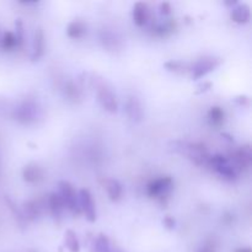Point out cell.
<instances>
[{"label":"cell","mask_w":252,"mask_h":252,"mask_svg":"<svg viewBox=\"0 0 252 252\" xmlns=\"http://www.w3.org/2000/svg\"><path fill=\"white\" fill-rule=\"evenodd\" d=\"M31 252H34V251H31Z\"/></svg>","instance_id":"1f68e13d"},{"label":"cell","mask_w":252,"mask_h":252,"mask_svg":"<svg viewBox=\"0 0 252 252\" xmlns=\"http://www.w3.org/2000/svg\"><path fill=\"white\" fill-rule=\"evenodd\" d=\"M177 24L175 20H167V21L158 24L153 27V33L159 37H166L176 30Z\"/></svg>","instance_id":"ac0fdd59"},{"label":"cell","mask_w":252,"mask_h":252,"mask_svg":"<svg viewBox=\"0 0 252 252\" xmlns=\"http://www.w3.org/2000/svg\"><path fill=\"white\" fill-rule=\"evenodd\" d=\"M162 223H164L165 228H167L169 230H172V229H175V225H176V221H175V219L172 218V217H170V216L165 217L164 220H162Z\"/></svg>","instance_id":"83f0119b"},{"label":"cell","mask_w":252,"mask_h":252,"mask_svg":"<svg viewBox=\"0 0 252 252\" xmlns=\"http://www.w3.org/2000/svg\"><path fill=\"white\" fill-rule=\"evenodd\" d=\"M15 25H16V33H15V36H16L19 47H21L22 43H24V25H22L21 20H17Z\"/></svg>","instance_id":"4316f807"},{"label":"cell","mask_w":252,"mask_h":252,"mask_svg":"<svg viewBox=\"0 0 252 252\" xmlns=\"http://www.w3.org/2000/svg\"><path fill=\"white\" fill-rule=\"evenodd\" d=\"M220 64V61L218 58H213V57H203V58L198 59L194 62L193 65L191 66L192 76L193 79H201L213 71L217 66Z\"/></svg>","instance_id":"52a82bcc"},{"label":"cell","mask_w":252,"mask_h":252,"mask_svg":"<svg viewBox=\"0 0 252 252\" xmlns=\"http://www.w3.org/2000/svg\"><path fill=\"white\" fill-rule=\"evenodd\" d=\"M229 159H230L231 164L234 165V167H235L238 172H241L243 170H248L249 167L251 166L252 161L250 147H249V145L241 147L240 149L236 150Z\"/></svg>","instance_id":"9c48e42d"},{"label":"cell","mask_w":252,"mask_h":252,"mask_svg":"<svg viewBox=\"0 0 252 252\" xmlns=\"http://www.w3.org/2000/svg\"><path fill=\"white\" fill-rule=\"evenodd\" d=\"M174 181L170 176H162L159 179L152 180L147 186V193L150 198H158L161 203L164 199L169 198L172 191Z\"/></svg>","instance_id":"277c9868"},{"label":"cell","mask_w":252,"mask_h":252,"mask_svg":"<svg viewBox=\"0 0 252 252\" xmlns=\"http://www.w3.org/2000/svg\"><path fill=\"white\" fill-rule=\"evenodd\" d=\"M5 202H6L7 207H9V209L11 211V213L14 214V218H15V220L17 221V224H19L21 228H24L25 221H26V218L24 217V213H22L21 209L17 208L16 204L12 202V199L10 198L9 196H5Z\"/></svg>","instance_id":"cb8c5ba5"},{"label":"cell","mask_w":252,"mask_h":252,"mask_svg":"<svg viewBox=\"0 0 252 252\" xmlns=\"http://www.w3.org/2000/svg\"><path fill=\"white\" fill-rule=\"evenodd\" d=\"M44 48H46V44H44V33L42 31V29H37L33 37V47H32L31 53L32 61L34 62L42 58L44 54Z\"/></svg>","instance_id":"4fadbf2b"},{"label":"cell","mask_w":252,"mask_h":252,"mask_svg":"<svg viewBox=\"0 0 252 252\" xmlns=\"http://www.w3.org/2000/svg\"><path fill=\"white\" fill-rule=\"evenodd\" d=\"M171 5L170 2H161L160 4V14L164 15V16H167V15L171 14Z\"/></svg>","instance_id":"f1b7e54d"},{"label":"cell","mask_w":252,"mask_h":252,"mask_svg":"<svg viewBox=\"0 0 252 252\" xmlns=\"http://www.w3.org/2000/svg\"><path fill=\"white\" fill-rule=\"evenodd\" d=\"M59 196L63 201L64 206L69 209L73 214H80V206H79V194L76 193L75 189L73 185L68 181H59Z\"/></svg>","instance_id":"8992f818"},{"label":"cell","mask_w":252,"mask_h":252,"mask_svg":"<svg viewBox=\"0 0 252 252\" xmlns=\"http://www.w3.org/2000/svg\"><path fill=\"white\" fill-rule=\"evenodd\" d=\"M149 7L145 2L138 1L133 6V21L138 27H144L149 21Z\"/></svg>","instance_id":"8fae6325"},{"label":"cell","mask_w":252,"mask_h":252,"mask_svg":"<svg viewBox=\"0 0 252 252\" xmlns=\"http://www.w3.org/2000/svg\"><path fill=\"white\" fill-rule=\"evenodd\" d=\"M199 252H216V245H214V243H212V241H207Z\"/></svg>","instance_id":"f546056e"},{"label":"cell","mask_w":252,"mask_h":252,"mask_svg":"<svg viewBox=\"0 0 252 252\" xmlns=\"http://www.w3.org/2000/svg\"><path fill=\"white\" fill-rule=\"evenodd\" d=\"M41 116V108L38 102L33 98H25L19 105L12 107L11 117L21 125H32Z\"/></svg>","instance_id":"7a4b0ae2"},{"label":"cell","mask_w":252,"mask_h":252,"mask_svg":"<svg viewBox=\"0 0 252 252\" xmlns=\"http://www.w3.org/2000/svg\"><path fill=\"white\" fill-rule=\"evenodd\" d=\"M225 122V112L219 106H213L208 111V123L211 127L220 128Z\"/></svg>","instance_id":"e0dca14e"},{"label":"cell","mask_w":252,"mask_h":252,"mask_svg":"<svg viewBox=\"0 0 252 252\" xmlns=\"http://www.w3.org/2000/svg\"><path fill=\"white\" fill-rule=\"evenodd\" d=\"M103 186H105L106 192H107L108 198H110L112 202H117L122 198L123 187H122V185L120 184V181H117V180H113V179L105 180V182H103Z\"/></svg>","instance_id":"2e32d148"},{"label":"cell","mask_w":252,"mask_h":252,"mask_svg":"<svg viewBox=\"0 0 252 252\" xmlns=\"http://www.w3.org/2000/svg\"><path fill=\"white\" fill-rule=\"evenodd\" d=\"M24 217L29 220H36L39 217V207L34 201H27L24 203Z\"/></svg>","instance_id":"7402d4cb"},{"label":"cell","mask_w":252,"mask_h":252,"mask_svg":"<svg viewBox=\"0 0 252 252\" xmlns=\"http://www.w3.org/2000/svg\"><path fill=\"white\" fill-rule=\"evenodd\" d=\"M85 33H86L85 24L81 21H78V20L71 21L70 24L68 25V27H66V34H68V37H70V38L73 39L81 38Z\"/></svg>","instance_id":"ffe728a7"},{"label":"cell","mask_w":252,"mask_h":252,"mask_svg":"<svg viewBox=\"0 0 252 252\" xmlns=\"http://www.w3.org/2000/svg\"><path fill=\"white\" fill-rule=\"evenodd\" d=\"M79 206H80L81 213L85 214L86 220L94 223L96 220V207L93 199V194L86 189H80L79 192Z\"/></svg>","instance_id":"ba28073f"},{"label":"cell","mask_w":252,"mask_h":252,"mask_svg":"<svg viewBox=\"0 0 252 252\" xmlns=\"http://www.w3.org/2000/svg\"><path fill=\"white\" fill-rule=\"evenodd\" d=\"M164 65L167 70L172 71V73H176V74H186L187 71H191V66H189V64L184 63V62H180V61L166 62Z\"/></svg>","instance_id":"603a6c76"},{"label":"cell","mask_w":252,"mask_h":252,"mask_svg":"<svg viewBox=\"0 0 252 252\" xmlns=\"http://www.w3.org/2000/svg\"><path fill=\"white\" fill-rule=\"evenodd\" d=\"M48 206H49V212H51L52 217H53L56 220H59L62 218V214H63L64 206L63 201H62L61 196H59L58 192H53V193L49 194V198H48Z\"/></svg>","instance_id":"9a60e30c"},{"label":"cell","mask_w":252,"mask_h":252,"mask_svg":"<svg viewBox=\"0 0 252 252\" xmlns=\"http://www.w3.org/2000/svg\"><path fill=\"white\" fill-rule=\"evenodd\" d=\"M1 47L4 51H14L15 48L19 47V43H17L16 36H15L14 32L11 31L5 32L1 39Z\"/></svg>","instance_id":"484cf974"},{"label":"cell","mask_w":252,"mask_h":252,"mask_svg":"<svg viewBox=\"0 0 252 252\" xmlns=\"http://www.w3.org/2000/svg\"><path fill=\"white\" fill-rule=\"evenodd\" d=\"M170 147L175 153L182 155V157H186L193 164L198 165V166H208L211 154L204 144L175 140V142L170 143Z\"/></svg>","instance_id":"6da1fadb"},{"label":"cell","mask_w":252,"mask_h":252,"mask_svg":"<svg viewBox=\"0 0 252 252\" xmlns=\"http://www.w3.org/2000/svg\"><path fill=\"white\" fill-rule=\"evenodd\" d=\"M93 252H112L111 251L110 240L105 234H100L97 238L94 240Z\"/></svg>","instance_id":"d4e9b609"},{"label":"cell","mask_w":252,"mask_h":252,"mask_svg":"<svg viewBox=\"0 0 252 252\" xmlns=\"http://www.w3.org/2000/svg\"><path fill=\"white\" fill-rule=\"evenodd\" d=\"M22 179L29 184H34L43 179V170L36 162H30L22 170Z\"/></svg>","instance_id":"7c38bea8"},{"label":"cell","mask_w":252,"mask_h":252,"mask_svg":"<svg viewBox=\"0 0 252 252\" xmlns=\"http://www.w3.org/2000/svg\"><path fill=\"white\" fill-rule=\"evenodd\" d=\"M118 252H121V251H118Z\"/></svg>","instance_id":"d6a6232c"},{"label":"cell","mask_w":252,"mask_h":252,"mask_svg":"<svg viewBox=\"0 0 252 252\" xmlns=\"http://www.w3.org/2000/svg\"><path fill=\"white\" fill-rule=\"evenodd\" d=\"M235 252H251L250 248H240L238 250H235Z\"/></svg>","instance_id":"4dcf8cb0"},{"label":"cell","mask_w":252,"mask_h":252,"mask_svg":"<svg viewBox=\"0 0 252 252\" xmlns=\"http://www.w3.org/2000/svg\"><path fill=\"white\" fill-rule=\"evenodd\" d=\"M208 166L212 167L217 174H219L221 177L226 180H235L239 175L234 165L231 164L230 159L221 154L211 155Z\"/></svg>","instance_id":"5b68a950"},{"label":"cell","mask_w":252,"mask_h":252,"mask_svg":"<svg viewBox=\"0 0 252 252\" xmlns=\"http://www.w3.org/2000/svg\"><path fill=\"white\" fill-rule=\"evenodd\" d=\"M91 85L95 86L96 95H97V101L103 110L110 113H116L118 110L117 98H116L115 93L111 89V86L106 83L103 79H90Z\"/></svg>","instance_id":"3957f363"},{"label":"cell","mask_w":252,"mask_h":252,"mask_svg":"<svg viewBox=\"0 0 252 252\" xmlns=\"http://www.w3.org/2000/svg\"><path fill=\"white\" fill-rule=\"evenodd\" d=\"M251 19L250 6L245 2L243 4H238L235 7H233L231 11V20L236 24H248Z\"/></svg>","instance_id":"5bb4252c"},{"label":"cell","mask_w":252,"mask_h":252,"mask_svg":"<svg viewBox=\"0 0 252 252\" xmlns=\"http://www.w3.org/2000/svg\"><path fill=\"white\" fill-rule=\"evenodd\" d=\"M64 95L66 96L69 101L71 102H78L81 100V89L76 85L74 81L69 80L64 84Z\"/></svg>","instance_id":"d6986e66"},{"label":"cell","mask_w":252,"mask_h":252,"mask_svg":"<svg viewBox=\"0 0 252 252\" xmlns=\"http://www.w3.org/2000/svg\"><path fill=\"white\" fill-rule=\"evenodd\" d=\"M64 243L65 248L68 249L69 252H79L80 251V244H79L78 236L73 230H66L64 234Z\"/></svg>","instance_id":"44dd1931"},{"label":"cell","mask_w":252,"mask_h":252,"mask_svg":"<svg viewBox=\"0 0 252 252\" xmlns=\"http://www.w3.org/2000/svg\"><path fill=\"white\" fill-rule=\"evenodd\" d=\"M125 111L127 113L128 118L133 122L138 123L143 120L142 103L135 96H128V98L126 100Z\"/></svg>","instance_id":"30bf717a"}]
</instances>
